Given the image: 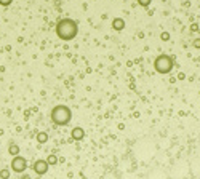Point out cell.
<instances>
[{
    "instance_id": "cell-2",
    "label": "cell",
    "mask_w": 200,
    "mask_h": 179,
    "mask_svg": "<svg viewBox=\"0 0 200 179\" xmlns=\"http://www.w3.org/2000/svg\"><path fill=\"white\" fill-rule=\"evenodd\" d=\"M50 117H51L53 123L64 126V125H67L71 122V118H72V110H71L67 106H64V104H59V106L53 107Z\"/></svg>"
},
{
    "instance_id": "cell-5",
    "label": "cell",
    "mask_w": 200,
    "mask_h": 179,
    "mask_svg": "<svg viewBox=\"0 0 200 179\" xmlns=\"http://www.w3.org/2000/svg\"><path fill=\"white\" fill-rule=\"evenodd\" d=\"M48 168H50V165L45 162V160H35L34 165H32V169H34L38 176L47 174V173H48Z\"/></svg>"
},
{
    "instance_id": "cell-10",
    "label": "cell",
    "mask_w": 200,
    "mask_h": 179,
    "mask_svg": "<svg viewBox=\"0 0 200 179\" xmlns=\"http://www.w3.org/2000/svg\"><path fill=\"white\" fill-rule=\"evenodd\" d=\"M45 162L48 163L50 166H51V165H56V163H58V157H56V155H53V154H51V155H48V159H47Z\"/></svg>"
},
{
    "instance_id": "cell-16",
    "label": "cell",
    "mask_w": 200,
    "mask_h": 179,
    "mask_svg": "<svg viewBox=\"0 0 200 179\" xmlns=\"http://www.w3.org/2000/svg\"><path fill=\"white\" fill-rule=\"evenodd\" d=\"M23 179H31V178H29V176H26V174H24V176H23Z\"/></svg>"
},
{
    "instance_id": "cell-11",
    "label": "cell",
    "mask_w": 200,
    "mask_h": 179,
    "mask_svg": "<svg viewBox=\"0 0 200 179\" xmlns=\"http://www.w3.org/2000/svg\"><path fill=\"white\" fill-rule=\"evenodd\" d=\"M152 0H138V5H141L142 8H147L149 5H151Z\"/></svg>"
},
{
    "instance_id": "cell-15",
    "label": "cell",
    "mask_w": 200,
    "mask_h": 179,
    "mask_svg": "<svg viewBox=\"0 0 200 179\" xmlns=\"http://www.w3.org/2000/svg\"><path fill=\"white\" fill-rule=\"evenodd\" d=\"M194 45H195L197 48H199V46H200V40H197V42H195V43H194Z\"/></svg>"
},
{
    "instance_id": "cell-9",
    "label": "cell",
    "mask_w": 200,
    "mask_h": 179,
    "mask_svg": "<svg viewBox=\"0 0 200 179\" xmlns=\"http://www.w3.org/2000/svg\"><path fill=\"white\" fill-rule=\"evenodd\" d=\"M8 152H10L13 157H16V155L19 154V147H18L16 144H10V147H8Z\"/></svg>"
},
{
    "instance_id": "cell-12",
    "label": "cell",
    "mask_w": 200,
    "mask_h": 179,
    "mask_svg": "<svg viewBox=\"0 0 200 179\" xmlns=\"http://www.w3.org/2000/svg\"><path fill=\"white\" fill-rule=\"evenodd\" d=\"M8 176H10V171H8V169H2V171H0V178L2 179H8Z\"/></svg>"
},
{
    "instance_id": "cell-1",
    "label": "cell",
    "mask_w": 200,
    "mask_h": 179,
    "mask_svg": "<svg viewBox=\"0 0 200 179\" xmlns=\"http://www.w3.org/2000/svg\"><path fill=\"white\" fill-rule=\"evenodd\" d=\"M79 34V23L71 18H64V19L58 21L56 24V35L64 42H71L77 37Z\"/></svg>"
},
{
    "instance_id": "cell-3",
    "label": "cell",
    "mask_w": 200,
    "mask_h": 179,
    "mask_svg": "<svg viewBox=\"0 0 200 179\" xmlns=\"http://www.w3.org/2000/svg\"><path fill=\"white\" fill-rule=\"evenodd\" d=\"M173 66H175L173 58L168 55H159L154 61V69L159 74H170L173 70Z\"/></svg>"
},
{
    "instance_id": "cell-7",
    "label": "cell",
    "mask_w": 200,
    "mask_h": 179,
    "mask_svg": "<svg viewBox=\"0 0 200 179\" xmlns=\"http://www.w3.org/2000/svg\"><path fill=\"white\" fill-rule=\"evenodd\" d=\"M112 29L114 31H123L125 29V19H122V18H114L112 19Z\"/></svg>"
},
{
    "instance_id": "cell-6",
    "label": "cell",
    "mask_w": 200,
    "mask_h": 179,
    "mask_svg": "<svg viewBox=\"0 0 200 179\" xmlns=\"http://www.w3.org/2000/svg\"><path fill=\"white\" fill-rule=\"evenodd\" d=\"M71 136H72L74 141H82V139L85 138V131H83V128L77 126V128H74V130L71 131Z\"/></svg>"
},
{
    "instance_id": "cell-13",
    "label": "cell",
    "mask_w": 200,
    "mask_h": 179,
    "mask_svg": "<svg viewBox=\"0 0 200 179\" xmlns=\"http://www.w3.org/2000/svg\"><path fill=\"white\" fill-rule=\"evenodd\" d=\"M160 38H162V40H170V34L168 32H162V35H160Z\"/></svg>"
},
{
    "instance_id": "cell-8",
    "label": "cell",
    "mask_w": 200,
    "mask_h": 179,
    "mask_svg": "<svg viewBox=\"0 0 200 179\" xmlns=\"http://www.w3.org/2000/svg\"><path fill=\"white\" fill-rule=\"evenodd\" d=\"M37 141L40 142V144H45V142L48 141V134L43 133V131H40V133L37 134Z\"/></svg>"
},
{
    "instance_id": "cell-4",
    "label": "cell",
    "mask_w": 200,
    "mask_h": 179,
    "mask_svg": "<svg viewBox=\"0 0 200 179\" xmlns=\"http://www.w3.org/2000/svg\"><path fill=\"white\" fill-rule=\"evenodd\" d=\"M11 169L14 173H24L27 169V160L24 157H21V155L13 157V160H11Z\"/></svg>"
},
{
    "instance_id": "cell-14",
    "label": "cell",
    "mask_w": 200,
    "mask_h": 179,
    "mask_svg": "<svg viewBox=\"0 0 200 179\" xmlns=\"http://www.w3.org/2000/svg\"><path fill=\"white\" fill-rule=\"evenodd\" d=\"M10 3H11V0H0V5H2V7H8Z\"/></svg>"
}]
</instances>
